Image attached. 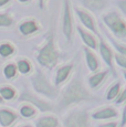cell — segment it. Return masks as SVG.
<instances>
[{"label": "cell", "mask_w": 126, "mask_h": 127, "mask_svg": "<svg viewBox=\"0 0 126 127\" xmlns=\"http://www.w3.org/2000/svg\"><path fill=\"white\" fill-rule=\"evenodd\" d=\"M93 95L88 91L81 80L73 79L62 93L60 98V107H67L80 102L93 101Z\"/></svg>", "instance_id": "6da1fadb"}, {"label": "cell", "mask_w": 126, "mask_h": 127, "mask_svg": "<svg viewBox=\"0 0 126 127\" xmlns=\"http://www.w3.org/2000/svg\"><path fill=\"white\" fill-rule=\"evenodd\" d=\"M37 60L42 66L47 69H53L59 60V52L55 48L52 36H50L48 42L43 45V48L39 50Z\"/></svg>", "instance_id": "7a4b0ae2"}, {"label": "cell", "mask_w": 126, "mask_h": 127, "mask_svg": "<svg viewBox=\"0 0 126 127\" xmlns=\"http://www.w3.org/2000/svg\"><path fill=\"white\" fill-rule=\"evenodd\" d=\"M103 21L116 38H126V21L117 11L107 12L103 16Z\"/></svg>", "instance_id": "3957f363"}, {"label": "cell", "mask_w": 126, "mask_h": 127, "mask_svg": "<svg viewBox=\"0 0 126 127\" xmlns=\"http://www.w3.org/2000/svg\"><path fill=\"white\" fill-rule=\"evenodd\" d=\"M32 83H33V87L38 93L45 95V96L50 97V98H55L58 96V94H59L58 90L53 85H51L49 80L41 72H38V74L32 79Z\"/></svg>", "instance_id": "277c9868"}, {"label": "cell", "mask_w": 126, "mask_h": 127, "mask_svg": "<svg viewBox=\"0 0 126 127\" xmlns=\"http://www.w3.org/2000/svg\"><path fill=\"white\" fill-rule=\"evenodd\" d=\"M64 127H91L90 115L88 112L75 109L72 111L65 116L63 121Z\"/></svg>", "instance_id": "5b68a950"}, {"label": "cell", "mask_w": 126, "mask_h": 127, "mask_svg": "<svg viewBox=\"0 0 126 127\" xmlns=\"http://www.w3.org/2000/svg\"><path fill=\"white\" fill-rule=\"evenodd\" d=\"M118 115V112L113 106H105L94 111L91 114V117L95 121H107V119L116 118Z\"/></svg>", "instance_id": "8992f818"}, {"label": "cell", "mask_w": 126, "mask_h": 127, "mask_svg": "<svg viewBox=\"0 0 126 127\" xmlns=\"http://www.w3.org/2000/svg\"><path fill=\"white\" fill-rule=\"evenodd\" d=\"M63 33L66 36L67 41L72 38V17L70 10L69 0H64V11H63Z\"/></svg>", "instance_id": "52a82bcc"}, {"label": "cell", "mask_w": 126, "mask_h": 127, "mask_svg": "<svg viewBox=\"0 0 126 127\" xmlns=\"http://www.w3.org/2000/svg\"><path fill=\"white\" fill-rule=\"evenodd\" d=\"M75 12H76L77 17L80 18V20H81V22L84 24V27H86L89 30H91L92 32H94L96 35H100L97 32V29H96V26H95V22H94L93 18L90 16L88 12L83 11V10H80V9H77V8L75 9Z\"/></svg>", "instance_id": "ba28073f"}, {"label": "cell", "mask_w": 126, "mask_h": 127, "mask_svg": "<svg viewBox=\"0 0 126 127\" xmlns=\"http://www.w3.org/2000/svg\"><path fill=\"white\" fill-rule=\"evenodd\" d=\"M98 49H100V53H101L102 58H103L104 62L110 66L111 70L114 71V69H113V58H114V55L112 53L111 48L107 45V43H106L103 39H100V45H98Z\"/></svg>", "instance_id": "9c48e42d"}, {"label": "cell", "mask_w": 126, "mask_h": 127, "mask_svg": "<svg viewBox=\"0 0 126 127\" xmlns=\"http://www.w3.org/2000/svg\"><path fill=\"white\" fill-rule=\"evenodd\" d=\"M18 118V115L13 111L2 108L0 109V125L2 127L11 126Z\"/></svg>", "instance_id": "30bf717a"}, {"label": "cell", "mask_w": 126, "mask_h": 127, "mask_svg": "<svg viewBox=\"0 0 126 127\" xmlns=\"http://www.w3.org/2000/svg\"><path fill=\"white\" fill-rule=\"evenodd\" d=\"M84 53H85V59H86V64L88 67L91 72H96L100 67V62H98V59L90 50L89 48H84Z\"/></svg>", "instance_id": "8fae6325"}, {"label": "cell", "mask_w": 126, "mask_h": 127, "mask_svg": "<svg viewBox=\"0 0 126 127\" xmlns=\"http://www.w3.org/2000/svg\"><path fill=\"white\" fill-rule=\"evenodd\" d=\"M108 1L110 0H81L82 4L84 7H86L88 9L93 11L103 10L108 4Z\"/></svg>", "instance_id": "7c38bea8"}, {"label": "cell", "mask_w": 126, "mask_h": 127, "mask_svg": "<svg viewBox=\"0 0 126 127\" xmlns=\"http://www.w3.org/2000/svg\"><path fill=\"white\" fill-rule=\"evenodd\" d=\"M72 69H73V65L72 64L63 65V66L58 69L57 75H55V85H57V86L60 84H62L64 81H66V79L69 77Z\"/></svg>", "instance_id": "4fadbf2b"}, {"label": "cell", "mask_w": 126, "mask_h": 127, "mask_svg": "<svg viewBox=\"0 0 126 127\" xmlns=\"http://www.w3.org/2000/svg\"><path fill=\"white\" fill-rule=\"evenodd\" d=\"M21 99L30 102V103H32L33 105L38 106L40 109H42V111H50L51 109V106L47 102L42 101V99H40V98H37V97H33V95L29 94V93H25V94L21 96Z\"/></svg>", "instance_id": "5bb4252c"}, {"label": "cell", "mask_w": 126, "mask_h": 127, "mask_svg": "<svg viewBox=\"0 0 126 127\" xmlns=\"http://www.w3.org/2000/svg\"><path fill=\"white\" fill-rule=\"evenodd\" d=\"M59 126V121L55 116L48 115L42 116L37 119L35 122V127H58Z\"/></svg>", "instance_id": "9a60e30c"}, {"label": "cell", "mask_w": 126, "mask_h": 127, "mask_svg": "<svg viewBox=\"0 0 126 127\" xmlns=\"http://www.w3.org/2000/svg\"><path fill=\"white\" fill-rule=\"evenodd\" d=\"M108 71H101V72H96L95 74L91 75L89 77V85L91 89H96L103 83V81L105 80L106 75H107Z\"/></svg>", "instance_id": "2e32d148"}, {"label": "cell", "mask_w": 126, "mask_h": 127, "mask_svg": "<svg viewBox=\"0 0 126 127\" xmlns=\"http://www.w3.org/2000/svg\"><path fill=\"white\" fill-rule=\"evenodd\" d=\"M77 31H79V33H80V35H81L83 42L88 45V48L93 49V50H95V49L97 48V42H96V39L94 38L93 35L90 34L89 32H86L85 30H83L81 27H77Z\"/></svg>", "instance_id": "e0dca14e"}, {"label": "cell", "mask_w": 126, "mask_h": 127, "mask_svg": "<svg viewBox=\"0 0 126 127\" xmlns=\"http://www.w3.org/2000/svg\"><path fill=\"white\" fill-rule=\"evenodd\" d=\"M19 30L22 34L25 35H29L31 33H33L34 31L38 30V27H37V23L34 21H26V22L21 23V26L19 27Z\"/></svg>", "instance_id": "ac0fdd59"}, {"label": "cell", "mask_w": 126, "mask_h": 127, "mask_svg": "<svg viewBox=\"0 0 126 127\" xmlns=\"http://www.w3.org/2000/svg\"><path fill=\"white\" fill-rule=\"evenodd\" d=\"M121 93V83L116 82L112 84L107 90V93H106V99L107 101H113V99H116L118 96V94Z\"/></svg>", "instance_id": "d6986e66"}, {"label": "cell", "mask_w": 126, "mask_h": 127, "mask_svg": "<svg viewBox=\"0 0 126 127\" xmlns=\"http://www.w3.org/2000/svg\"><path fill=\"white\" fill-rule=\"evenodd\" d=\"M0 96L2 97V99L9 101V99L14 98L16 91L10 86H2V87H0Z\"/></svg>", "instance_id": "ffe728a7"}, {"label": "cell", "mask_w": 126, "mask_h": 127, "mask_svg": "<svg viewBox=\"0 0 126 127\" xmlns=\"http://www.w3.org/2000/svg\"><path fill=\"white\" fill-rule=\"evenodd\" d=\"M19 112H20L21 116L26 117V118H29V117H32L35 114V108L32 106V105L26 104V105H22V106L20 107Z\"/></svg>", "instance_id": "44dd1931"}, {"label": "cell", "mask_w": 126, "mask_h": 127, "mask_svg": "<svg viewBox=\"0 0 126 127\" xmlns=\"http://www.w3.org/2000/svg\"><path fill=\"white\" fill-rule=\"evenodd\" d=\"M17 69L21 74H28L31 71V64L27 60H20L17 63Z\"/></svg>", "instance_id": "7402d4cb"}, {"label": "cell", "mask_w": 126, "mask_h": 127, "mask_svg": "<svg viewBox=\"0 0 126 127\" xmlns=\"http://www.w3.org/2000/svg\"><path fill=\"white\" fill-rule=\"evenodd\" d=\"M14 52V49L13 46L9 43H3V44L0 45V55L3 58L7 57H10L11 54Z\"/></svg>", "instance_id": "603a6c76"}, {"label": "cell", "mask_w": 126, "mask_h": 127, "mask_svg": "<svg viewBox=\"0 0 126 127\" xmlns=\"http://www.w3.org/2000/svg\"><path fill=\"white\" fill-rule=\"evenodd\" d=\"M17 65H14V64H8V65H6L4 66V69H3V74H4V76L7 77V79H12V77L16 76V74H17Z\"/></svg>", "instance_id": "cb8c5ba5"}, {"label": "cell", "mask_w": 126, "mask_h": 127, "mask_svg": "<svg viewBox=\"0 0 126 127\" xmlns=\"http://www.w3.org/2000/svg\"><path fill=\"white\" fill-rule=\"evenodd\" d=\"M114 59H115V62L117 63V65H120L122 69L126 70V57L120 54V53H115L114 54Z\"/></svg>", "instance_id": "d4e9b609"}, {"label": "cell", "mask_w": 126, "mask_h": 127, "mask_svg": "<svg viewBox=\"0 0 126 127\" xmlns=\"http://www.w3.org/2000/svg\"><path fill=\"white\" fill-rule=\"evenodd\" d=\"M12 24V19L6 14H0V27H10Z\"/></svg>", "instance_id": "484cf974"}, {"label": "cell", "mask_w": 126, "mask_h": 127, "mask_svg": "<svg viewBox=\"0 0 126 127\" xmlns=\"http://www.w3.org/2000/svg\"><path fill=\"white\" fill-rule=\"evenodd\" d=\"M123 103H126V87L123 91H121V93L118 94L117 98L115 99V104L116 105H121Z\"/></svg>", "instance_id": "4316f807"}, {"label": "cell", "mask_w": 126, "mask_h": 127, "mask_svg": "<svg viewBox=\"0 0 126 127\" xmlns=\"http://www.w3.org/2000/svg\"><path fill=\"white\" fill-rule=\"evenodd\" d=\"M112 41H113L114 46L117 49L118 53L122 54V55H124V57H126V45H123V44H121V43H117L116 42V40H112Z\"/></svg>", "instance_id": "83f0119b"}, {"label": "cell", "mask_w": 126, "mask_h": 127, "mask_svg": "<svg viewBox=\"0 0 126 127\" xmlns=\"http://www.w3.org/2000/svg\"><path fill=\"white\" fill-rule=\"evenodd\" d=\"M117 6H118V8L121 9V11L126 16V0H118Z\"/></svg>", "instance_id": "f1b7e54d"}, {"label": "cell", "mask_w": 126, "mask_h": 127, "mask_svg": "<svg viewBox=\"0 0 126 127\" xmlns=\"http://www.w3.org/2000/svg\"><path fill=\"white\" fill-rule=\"evenodd\" d=\"M117 126H118L117 122H107V123L100 124L97 127H117Z\"/></svg>", "instance_id": "f546056e"}, {"label": "cell", "mask_w": 126, "mask_h": 127, "mask_svg": "<svg viewBox=\"0 0 126 127\" xmlns=\"http://www.w3.org/2000/svg\"><path fill=\"white\" fill-rule=\"evenodd\" d=\"M122 127H124L126 125V103L124 105V108H123V113H122V123H121Z\"/></svg>", "instance_id": "4dcf8cb0"}, {"label": "cell", "mask_w": 126, "mask_h": 127, "mask_svg": "<svg viewBox=\"0 0 126 127\" xmlns=\"http://www.w3.org/2000/svg\"><path fill=\"white\" fill-rule=\"evenodd\" d=\"M8 1H9V0H0V7L3 6V4H6Z\"/></svg>", "instance_id": "1f68e13d"}, {"label": "cell", "mask_w": 126, "mask_h": 127, "mask_svg": "<svg viewBox=\"0 0 126 127\" xmlns=\"http://www.w3.org/2000/svg\"><path fill=\"white\" fill-rule=\"evenodd\" d=\"M40 1V8H43V0H39Z\"/></svg>", "instance_id": "d6a6232c"}, {"label": "cell", "mask_w": 126, "mask_h": 127, "mask_svg": "<svg viewBox=\"0 0 126 127\" xmlns=\"http://www.w3.org/2000/svg\"><path fill=\"white\" fill-rule=\"evenodd\" d=\"M20 127H32L31 125H22V126H20Z\"/></svg>", "instance_id": "836d02e7"}, {"label": "cell", "mask_w": 126, "mask_h": 127, "mask_svg": "<svg viewBox=\"0 0 126 127\" xmlns=\"http://www.w3.org/2000/svg\"><path fill=\"white\" fill-rule=\"evenodd\" d=\"M2 102H3V99H2V97L0 96V103H2Z\"/></svg>", "instance_id": "e575fe53"}, {"label": "cell", "mask_w": 126, "mask_h": 127, "mask_svg": "<svg viewBox=\"0 0 126 127\" xmlns=\"http://www.w3.org/2000/svg\"><path fill=\"white\" fill-rule=\"evenodd\" d=\"M19 1H21V2H27L28 0H19Z\"/></svg>", "instance_id": "d590c367"}, {"label": "cell", "mask_w": 126, "mask_h": 127, "mask_svg": "<svg viewBox=\"0 0 126 127\" xmlns=\"http://www.w3.org/2000/svg\"><path fill=\"white\" fill-rule=\"evenodd\" d=\"M124 77H125V80H126V70L124 71Z\"/></svg>", "instance_id": "8d00e7d4"}]
</instances>
